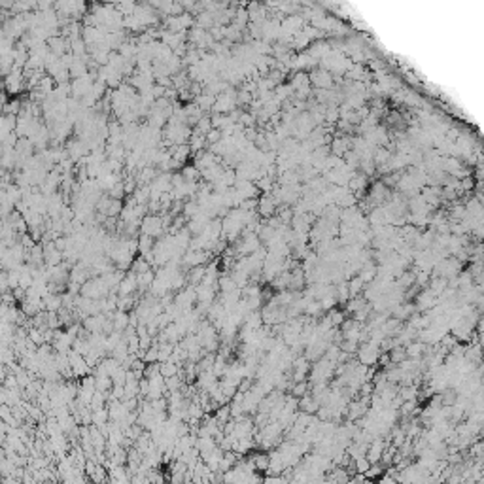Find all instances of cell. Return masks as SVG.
I'll return each instance as SVG.
<instances>
[{
  "label": "cell",
  "mask_w": 484,
  "mask_h": 484,
  "mask_svg": "<svg viewBox=\"0 0 484 484\" xmlns=\"http://www.w3.org/2000/svg\"><path fill=\"white\" fill-rule=\"evenodd\" d=\"M424 350H426V345L420 343V341H411L409 345L405 346V352H407V358H422L424 356Z\"/></svg>",
  "instance_id": "277c9868"
},
{
  "label": "cell",
  "mask_w": 484,
  "mask_h": 484,
  "mask_svg": "<svg viewBox=\"0 0 484 484\" xmlns=\"http://www.w3.org/2000/svg\"><path fill=\"white\" fill-rule=\"evenodd\" d=\"M348 292H350V297H356V295H362L363 288H365V282H363L362 278L358 277H350L348 280Z\"/></svg>",
  "instance_id": "5b68a950"
},
{
  "label": "cell",
  "mask_w": 484,
  "mask_h": 484,
  "mask_svg": "<svg viewBox=\"0 0 484 484\" xmlns=\"http://www.w3.org/2000/svg\"><path fill=\"white\" fill-rule=\"evenodd\" d=\"M290 392H292V396L294 398H303L305 394H309L311 392V384L309 380H301V382H294L292 384V388H290Z\"/></svg>",
  "instance_id": "8992f818"
},
{
  "label": "cell",
  "mask_w": 484,
  "mask_h": 484,
  "mask_svg": "<svg viewBox=\"0 0 484 484\" xmlns=\"http://www.w3.org/2000/svg\"><path fill=\"white\" fill-rule=\"evenodd\" d=\"M142 233L156 239L163 233V222L159 218H146L144 224H142Z\"/></svg>",
  "instance_id": "7a4b0ae2"
},
{
  "label": "cell",
  "mask_w": 484,
  "mask_h": 484,
  "mask_svg": "<svg viewBox=\"0 0 484 484\" xmlns=\"http://www.w3.org/2000/svg\"><path fill=\"white\" fill-rule=\"evenodd\" d=\"M2 365H4V363H0V382H4V379H6V371H4Z\"/></svg>",
  "instance_id": "ba28073f"
},
{
  "label": "cell",
  "mask_w": 484,
  "mask_h": 484,
  "mask_svg": "<svg viewBox=\"0 0 484 484\" xmlns=\"http://www.w3.org/2000/svg\"><path fill=\"white\" fill-rule=\"evenodd\" d=\"M250 458H252V462H254L256 473H263V475H265V471L269 469V454L258 452V454H254V456H250Z\"/></svg>",
  "instance_id": "3957f363"
},
{
  "label": "cell",
  "mask_w": 484,
  "mask_h": 484,
  "mask_svg": "<svg viewBox=\"0 0 484 484\" xmlns=\"http://www.w3.org/2000/svg\"><path fill=\"white\" fill-rule=\"evenodd\" d=\"M390 362L394 363V365H398V363H401L405 358H407V352H405V346H401V345H398V346H394L390 352Z\"/></svg>",
  "instance_id": "52a82bcc"
},
{
  "label": "cell",
  "mask_w": 484,
  "mask_h": 484,
  "mask_svg": "<svg viewBox=\"0 0 484 484\" xmlns=\"http://www.w3.org/2000/svg\"><path fill=\"white\" fill-rule=\"evenodd\" d=\"M138 290V284H137V275L135 273H127L123 275L121 282L118 284V290L116 294L120 297H125V295H135V292Z\"/></svg>",
  "instance_id": "6da1fadb"
}]
</instances>
